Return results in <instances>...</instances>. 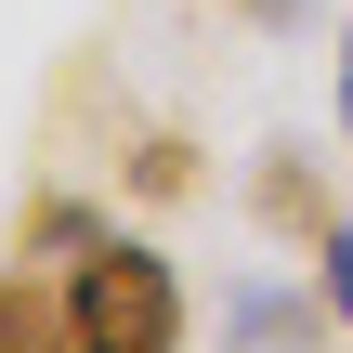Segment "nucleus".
Wrapping results in <instances>:
<instances>
[{"instance_id": "7ed1b4c3", "label": "nucleus", "mask_w": 353, "mask_h": 353, "mask_svg": "<svg viewBox=\"0 0 353 353\" xmlns=\"http://www.w3.org/2000/svg\"><path fill=\"white\" fill-rule=\"evenodd\" d=\"M341 144H353V26H341Z\"/></svg>"}, {"instance_id": "f03ea898", "label": "nucleus", "mask_w": 353, "mask_h": 353, "mask_svg": "<svg viewBox=\"0 0 353 353\" xmlns=\"http://www.w3.org/2000/svg\"><path fill=\"white\" fill-rule=\"evenodd\" d=\"M314 301H327V314H353V223H327V236H314Z\"/></svg>"}, {"instance_id": "f257e3e1", "label": "nucleus", "mask_w": 353, "mask_h": 353, "mask_svg": "<svg viewBox=\"0 0 353 353\" xmlns=\"http://www.w3.org/2000/svg\"><path fill=\"white\" fill-rule=\"evenodd\" d=\"M65 341L79 353H170L183 341V275L144 236H92L65 262Z\"/></svg>"}]
</instances>
